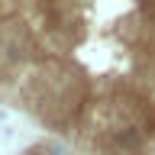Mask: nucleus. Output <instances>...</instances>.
Instances as JSON below:
<instances>
[{
    "mask_svg": "<svg viewBox=\"0 0 155 155\" xmlns=\"http://www.w3.org/2000/svg\"><path fill=\"white\" fill-rule=\"evenodd\" d=\"M39 52V42L26 23H7V32L0 39V68H19Z\"/></svg>",
    "mask_w": 155,
    "mask_h": 155,
    "instance_id": "nucleus-1",
    "label": "nucleus"
},
{
    "mask_svg": "<svg viewBox=\"0 0 155 155\" xmlns=\"http://www.w3.org/2000/svg\"><path fill=\"white\" fill-rule=\"evenodd\" d=\"M23 155H36V152H23Z\"/></svg>",
    "mask_w": 155,
    "mask_h": 155,
    "instance_id": "nucleus-4",
    "label": "nucleus"
},
{
    "mask_svg": "<svg viewBox=\"0 0 155 155\" xmlns=\"http://www.w3.org/2000/svg\"><path fill=\"white\" fill-rule=\"evenodd\" d=\"M45 152L48 155H68V149H65V145H58V142H45Z\"/></svg>",
    "mask_w": 155,
    "mask_h": 155,
    "instance_id": "nucleus-3",
    "label": "nucleus"
},
{
    "mask_svg": "<svg viewBox=\"0 0 155 155\" xmlns=\"http://www.w3.org/2000/svg\"><path fill=\"white\" fill-rule=\"evenodd\" d=\"M149 142V136L139 123H129V126H120V129H110L107 136L97 139V145L110 155H139Z\"/></svg>",
    "mask_w": 155,
    "mask_h": 155,
    "instance_id": "nucleus-2",
    "label": "nucleus"
}]
</instances>
